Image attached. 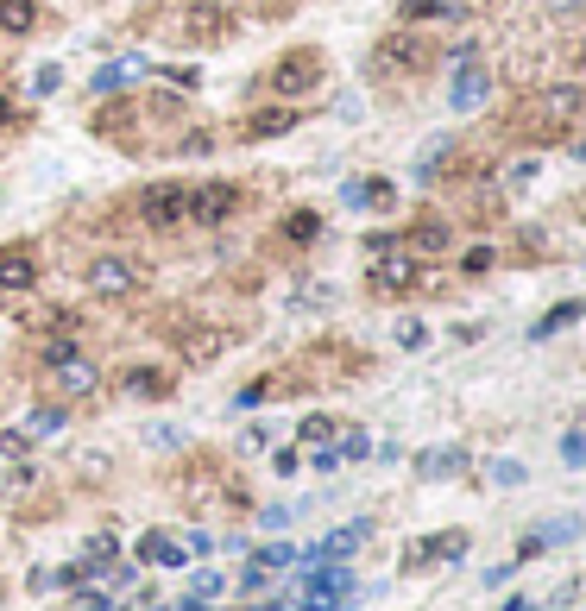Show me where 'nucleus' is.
Segmentation results:
<instances>
[{
    "instance_id": "obj_1",
    "label": "nucleus",
    "mask_w": 586,
    "mask_h": 611,
    "mask_svg": "<svg viewBox=\"0 0 586 611\" xmlns=\"http://www.w3.org/2000/svg\"><path fill=\"white\" fill-rule=\"evenodd\" d=\"M586 121V89L581 82H549V89H530L517 95L504 114H498V139L504 145H524V151H555V145H574V132Z\"/></svg>"
},
{
    "instance_id": "obj_2",
    "label": "nucleus",
    "mask_w": 586,
    "mask_h": 611,
    "mask_svg": "<svg viewBox=\"0 0 586 611\" xmlns=\"http://www.w3.org/2000/svg\"><path fill=\"white\" fill-rule=\"evenodd\" d=\"M139 25L151 38L177 44V51H215V44H227L240 32V13L227 0H170L164 13H146Z\"/></svg>"
},
{
    "instance_id": "obj_3",
    "label": "nucleus",
    "mask_w": 586,
    "mask_h": 611,
    "mask_svg": "<svg viewBox=\"0 0 586 611\" xmlns=\"http://www.w3.org/2000/svg\"><path fill=\"white\" fill-rule=\"evenodd\" d=\"M436 44L423 38V25H391L385 38H372V51H366V82H379V89H404V82H423L429 70H436Z\"/></svg>"
},
{
    "instance_id": "obj_4",
    "label": "nucleus",
    "mask_w": 586,
    "mask_h": 611,
    "mask_svg": "<svg viewBox=\"0 0 586 611\" xmlns=\"http://www.w3.org/2000/svg\"><path fill=\"white\" fill-rule=\"evenodd\" d=\"M353 378H366V354L353 347V341H315V347H303L291 366L278 372V384H284V397L291 391H328V384H353Z\"/></svg>"
},
{
    "instance_id": "obj_5",
    "label": "nucleus",
    "mask_w": 586,
    "mask_h": 611,
    "mask_svg": "<svg viewBox=\"0 0 586 611\" xmlns=\"http://www.w3.org/2000/svg\"><path fill=\"white\" fill-rule=\"evenodd\" d=\"M127 209L151 234H183L189 228V177H151L127 196Z\"/></svg>"
},
{
    "instance_id": "obj_6",
    "label": "nucleus",
    "mask_w": 586,
    "mask_h": 611,
    "mask_svg": "<svg viewBox=\"0 0 586 611\" xmlns=\"http://www.w3.org/2000/svg\"><path fill=\"white\" fill-rule=\"evenodd\" d=\"M38 360H44V384H51V397H63V403H82V397L101 391V366H95L76 341H44Z\"/></svg>"
},
{
    "instance_id": "obj_7",
    "label": "nucleus",
    "mask_w": 586,
    "mask_h": 611,
    "mask_svg": "<svg viewBox=\"0 0 586 611\" xmlns=\"http://www.w3.org/2000/svg\"><path fill=\"white\" fill-rule=\"evenodd\" d=\"M322 76H328L322 44H291L284 57H272V70H265V95H272V102H309V95L322 89Z\"/></svg>"
},
{
    "instance_id": "obj_8",
    "label": "nucleus",
    "mask_w": 586,
    "mask_h": 611,
    "mask_svg": "<svg viewBox=\"0 0 586 611\" xmlns=\"http://www.w3.org/2000/svg\"><path fill=\"white\" fill-rule=\"evenodd\" d=\"M170 486H177V498H183V504H196V510H202V504H215V498H227V504H240V510H246V486H240V480H234L215 454H189V461L177 467V480H170Z\"/></svg>"
},
{
    "instance_id": "obj_9",
    "label": "nucleus",
    "mask_w": 586,
    "mask_h": 611,
    "mask_svg": "<svg viewBox=\"0 0 586 611\" xmlns=\"http://www.w3.org/2000/svg\"><path fill=\"white\" fill-rule=\"evenodd\" d=\"M82 284H89L95 303H127V296H139L151 284V271L133 252H95V258L82 265Z\"/></svg>"
},
{
    "instance_id": "obj_10",
    "label": "nucleus",
    "mask_w": 586,
    "mask_h": 611,
    "mask_svg": "<svg viewBox=\"0 0 586 611\" xmlns=\"http://www.w3.org/2000/svg\"><path fill=\"white\" fill-rule=\"evenodd\" d=\"M95 139H108V145H120V151H146L158 121L146 114V102L139 95H114V108H95V121H89Z\"/></svg>"
},
{
    "instance_id": "obj_11",
    "label": "nucleus",
    "mask_w": 586,
    "mask_h": 611,
    "mask_svg": "<svg viewBox=\"0 0 586 611\" xmlns=\"http://www.w3.org/2000/svg\"><path fill=\"white\" fill-rule=\"evenodd\" d=\"M423 265L429 258H417V252H379V258H366V296H385V303H398V296H417V284H423Z\"/></svg>"
},
{
    "instance_id": "obj_12",
    "label": "nucleus",
    "mask_w": 586,
    "mask_h": 611,
    "mask_svg": "<svg viewBox=\"0 0 586 611\" xmlns=\"http://www.w3.org/2000/svg\"><path fill=\"white\" fill-rule=\"evenodd\" d=\"M240 209H246V183H234V177L189 183V228H227Z\"/></svg>"
},
{
    "instance_id": "obj_13",
    "label": "nucleus",
    "mask_w": 586,
    "mask_h": 611,
    "mask_svg": "<svg viewBox=\"0 0 586 611\" xmlns=\"http://www.w3.org/2000/svg\"><path fill=\"white\" fill-rule=\"evenodd\" d=\"M398 240H404V252H417V258H447V252L460 246V221L441 215V209H417Z\"/></svg>"
},
{
    "instance_id": "obj_14",
    "label": "nucleus",
    "mask_w": 586,
    "mask_h": 611,
    "mask_svg": "<svg viewBox=\"0 0 586 611\" xmlns=\"http://www.w3.org/2000/svg\"><path fill=\"white\" fill-rule=\"evenodd\" d=\"M44 277V258H38V240H6L0 246V303L13 296H32Z\"/></svg>"
},
{
    "instance_id": "obj_15",
    "label": "nucleus",
    "mask_w": 586,
    "mask_h": 611,
    "mask_svg": "<svg viewBox=\"0 0 586 611\" xmlns=\"http://www.w3.org/2000/svg\"><path fill=\"white\" fill-rule=\"evenodd\" d=\"M447 57H454V108H460V114L485 108V95H492V70L479 63V51L460 44V51H447Z\"/></svg>"
},
{
    "instance_id": "obj_16",
    "label": "nucleus",
    "mask_w": 586,
    "mask_h": 611,
    "mask_svg": "<svg viewBox=\"0 0 586 611\" xmlns=\"http://www.w3.org/2000/svg\"><path fill=\"white\" fill-rule=\"evenodd\" d=\"M234 341H240V328H227V322H196V328L177 335V354H183V366H215Z\"/></svg>"
},
{
    "instance_id": "obj_17",
    "label": "nucleus",
    "mask_w": 586,
    "mask_h": 611,
    "mask_svg": "<svg viewBox=\"0 0 586 611\" xmlns=\"http://www.w3.org/2000/svg\"><path fill=\"white\" fill-rule=\"evenodd\" d=\"M303 126V108L296 102H278V108H253L246 121L234 126V139H246V145H265V139H284Z\"/></svg>"
},
{
    "instance_id": "obj_18",
    "label": "nucleus",
    "mask_w": 586,
    "mask_h": 611,
    "mask_svg": "<svg viewBox=\"0 0 586 611\" xmlns=\"http://www.w3.org/2000/svg\"><path fill=\"white\" fill-rule=\"evenodd\" d=\"M353 593V574L341 561L328 567H309V587H303V611H341V599Z\"/></svg>"
},
{
    "instance_id": "obj_19",
    "label": "nucleus",
    "mask_w": 586,
    "mask_h": 611,
    "mask_svg": "<svg viewBox=\"0 0 586 611\" xmlns=\"http://www.w3.org/2000/svg\"><path fill=\"white\" fill-rule=\"evenodd\" d=\"M322 209H309V202H296V209H284L278 215V228H272V246H284V252H309V246L322 240Z\"/></svg>"
},
{
    "instance_id": "obj_20",
    "label": "nucleus",
    "mask_w": 586,
    "mask_h": 611,
    "mask_svg": "<svg viewBox=\"0 0 586 611\" xmlns=\"http://www.w3.org/2000/svg\"><path fill=\"white\" fill-rule=\"evenodd\" d=\"M466 548H473V536H466V529H436V536H423V542H410V548H404V574L436 567V561H454V555H466Z\"/></svg>"
},
{
    "instance_id": "obj_21",
    "label": "nucleus",
    "mask_w": 586,
    "mask_h": 611,
    "mask_svg": "<svg viewBox=\"0 0 586 611\" xmlns=\"http://www.w3.org/2000/svg\"><path fill=\"white\" fill-rule=\"evenodd\" d=\"M366 536H372V523H366V517H360V523H341V529H328L315 548H303V561H309V567L347 561V555H360V548H366Z\"/></svg>"
},
{
    "instance_id": "obj_22",
    "label": "nucleus",
    "mask_w": 586,
    "mask_h": 611,
    "mask_svg": "<svg viewBox=\"0 0 586 611\" xmlns=\"http://www.w3.org/2000/svg\"><path fill=\"white\" fill-rule=\"evenodd\" d=\"M114 391H127L139 403H164V397H177V372L170 366H127L114 378Z\"/></svg>"
},
{
    "instance_id": "obj_23",
    "label": "nucleus",
    "mask_w": 586,
    "mask_h": 611,
    "mask_svg": "<svg viewBox=\"0 0 586 611\" xmlns=\"http://www.w3.org/2000/svg\"><path fill=\"white\" fill-rule=\"evenodd\" d=\"M19 322H25V335H38V341H76V335H82V315H76V309H63V303L25 309Z\"/></svg>"
},
{
    "instance_id": "obj_24",
    "label": "nucleus",
    "mask_w": 586,
    "mask_h": 611,
    "mask_svg": "<svg viewBox=\"0 0 586 611\" xmlns=\"http://www.w3.org/2000/svg\"><path fill=\"white\" fill-rule=\"evenodd\" d=\"M574 536H581V517H555V523H543L517 542V561H536V555H549L555 542H574Z\"/></svg>"
},
{
    "instance_id": "obj_25",
    "label": "nucleus",
    "mask_w": 586,
    "mask_h": 611,
    "mask_svg": "<svg viewBox=\"0 0 586 611\" xmlns=\"http://www.w3.org/2000/svg\"><path fill=\"white\" fill-rule=\"evenodd\" d=\"M139 561H146V567H183L189 548H183L177 536H164V529H146V536H139Z\"/></svg>"
},
{
    "instance_id": "obj_26",
    "label": "nucleus",
    "mask_w": 586,
    "mask_h": 611,
    "mask_svg": "<svg viewBox=\"0 0 586 611\" xmlns=\"http://www.w3.org/2000/svg\"><path fill=\"white\" fill-rule=\"evenodd\" d=\"M347 202H360L366 215H385V209H398V183H391V177H366V183H347Z\"/></svg>"
},
{
    "instance_id": "obj_27",
    "label": "nucleus",
    "mask_w": 586,
    "mask_h": 611,
    "mask_svg": "<svg viewBox=\"0 0 586 611\" xmlns=\"http://www.w3.org/2000/svg\"><path fill=\"white\" fill-rule=\"evenodd\" d=\"M44 25V6L38 0H0V32L6 38H32Z\"/></svg>"
},
{
    "instance_id": "obj_28",
    "label": "nucleus",
    "mask_w": 586,
    "mask_h": 611,
    "mask_svg": "<svg viewBox=\"0 0 586 611\" xmlns=\"http://www.w3.org/2000/svg\"><path fill=\"white\" fill-rule=\"evenodd\" d=\"M146 70H151L146 57H120V63H101V70H95V95H120V89H127V82H139Z\"/></svg>"
},
{
    "instance_id": "obj_29",
    "label": "nucleus",
    "mask_w": 586,
    "mask_h": 611,
    "mask_svg": "<svg viewBox=\"0 0 586 611\" xmlns=\"http://www.w3.org/2000/svg\"><path fill=\"white\" fill-rule=\"evenodd\" d=\"M454 473H466V448H429V454H417V480H454Z\"/></svg>"
},
{
    "instance_id": "obj_30",
    "label": "nucleus",
    "mask_w": 586,
    "mask_h": 611,
    "mask_svg": "<svg viewBox=\"0 0 586 611\" xmlns=\"http://www.w3.org/2000/svg\"><path fill=\"white\" fill-rule=\"evenodd\" d=\"M291 561H296L291 542H265V548L253 555V567H246V587H265V574H284Z\"/></svg>"
},
{
    "instance_id": "obj_31",
    "label": "nucleus",
    "mask_w": 586,
    "mask_h": 611,
    "mask_svg": "<svg viewBox=\"0 0 586 611\" xmlns=\"http://www.w3.org/2000/svg\"><path fill=\"white\" fill-rule=\"evenodd\" d=\"M485 271H498V246H485V240L454 258V277H485Z\"/></svg>"
},
{
    "instance_id": "obj_32",
    "label": "nucleus",
    "mask_w": 586,
    "mask_h": 611,
    "mask_svg": "<svg viewBox=\"0 0 586 611\" xmlns=\"http://www.w3.org/2000/svg\"><path fill=\"white\" fill-rule=\"evenodd\" d=\"M581 315H586V303H574V296H568V303H555V309H549V315H543V322H536L530 335H536V341H549V335H562V328H574Z\"/></svg>"
},
{
    "instance_id": "obj_33",
    "label": "nucleus",
    "mask_w": 586,
    "mask_h": 611,
    "mask_svg": "<svg viewBox=\"0 0 586 611\" xmlns=\"http://www.w3.org/2000/svg\"><path fill=\"white\" fill-rule=\"evenodd\" d=\"M447 13H454L447 0H398V25H436Z\"/></svg>"
},
{
    "instance_id": "obj_34",
    "label": "nucleus",
    "mask_w": 586,
    "mask_h": 611,
    "mask_svg": "<svg viewBox=\"0 0 586 611\" xmlns=\"http://www.w3.org/2000/svg\"><path fill=\"white\" fill-rule=\"evenodd\" d=\"M57 429H63V410H57V403H38L19 435H25V441H44V435H57Z\"/></svg>"
},
{
    "instance_id": "obj_35",
    "label": "nucleus",
    "mask_w": 586,
    "mask_h": 611,
    "mask_svg": "<svg viewBox=\"0 0 586 611\" xmlns=\"http://www.w3.org/2000/svg\"><path fill=\"white\" fill-rule=\"evenodd\" d=\"M466 221H473V228H498V221H504V196H492V189L473 196V202H466Z\"/></svg>"
},
{
    "instance_id": "obj_36",
    "label": "nucleus",
    "mask_w": 586,
    "mask_h": 611,
    "mask_svg": "<svg viewBox=\"0 0 586 611\" xmlns=\"http://www.w3.org/2000/svg\"><path fill=\"white\" fill-rule=\"evenodd\" d=\"M296 441H303V448H328V441H334V416H322V410L303 416V422H296Z\"/></svg>"
},
{
    "instance_id": "obj_37",
    "label": "nucleus",
    "mask_w": 586,
    "mask_h": 611,
    "mask_svg": "<svg viewBox=\"0 0 586 611\" xmlns=\"http://www.w3.org/2000/svg\"><path fill=\"white\" fill-rule=\"evenodd\" d=\"M366 448H372L366 429H334V454H341V461H366Z\"/></svg>"
},
{
    "instance_id": "obj_38",
    "label": "nucleus",
    "mask_w": 586,
    "mask_h": 611,
    "mask_svg": "<svg viewBox=\"0 0 586 611\" xmlns=\"http://www.w3.org/2000/svg\"><path fill=\"white\" fill-rule=\"evenodd\" d=\"M19 126H32V108H19L13 95H0V132H19Z\"/></svg>"
},
{
    "instance_id": "obj_39",
    "label": "nucleus",
    "mask_w": 586,
    "mask_h": 611,
    "mask_svg": "<svg viewBox=\"0 0 586 611\" xmlns=\"http://www.w3.org/2000/svg\"><path fill=\"white\" fill-rule=\"evenodd\" d=\"M164 82H170L177 95H196V89H202V76H196L189 63H170V70H164Z\"/></svg>"
},
{
    "instance_id": "obj_40",
    "label": "nucleus",
    "mask_w": 586,
    "mask_h": 611,
    "mask_svg": "<svg viewBox=\"0 0 586 611\" xmlns=\"http://www.w3.org/2000/svg\"><path fill=\"white\" fill-rule=\"evenodd\" d=\"M398 347H410V354H417V347H429V328H423L417 315H404V322H398Z\"/></svg>"
},
{
    "instance_id": "obj_41",
    "label": "nucleus",
    "mask_w": 586,
    "mask_h": 611,
    "mask_svg": "<svg viewBox=\"0 0 586 611\" xmlns=\"http://www.w3.org/2000/svg\"><path fill=\"white\" fill-rule=\"evenodd\" d=\"M215 145H221V132H215V126H202V132H183V139H177V151H215Z\"/></svg>"
},
{
    "instance_id": "obj_42",
    "label": "nucleus",
    "mask_w": 586,
    "mask_h": 611,
    "mask_svg": "<svg viewBox=\"0 0 586 611\" xmlns=\"http://www.w3.org/2000/svg\"><path fill=\"white\" fill-rule=\"evenodd\" d=\"M221 587H227V580L202 567V574H196V587H189V599H202V606H208V599H221Z\"/></svg>"
},
{
    "instance_id": "obj_43",
    "label": "nucleus",
    "mask_w": 586,
    "mask_h": 611,
    "mask_svg": "<svg viewBox=\"0 0 586 611\" xmlns=\"http://www.w3.org/2000/svg\"><path fill=\"white\" fill-rule=\"evenodd\" d=\"M562 461H568V467H586V435H581V429L562 435Z\"/></svg>"
},
{
    "instance_id": "obj_44",
    "label": "nucleus",
    "mask_w": 586,
    "mask_h": 611,
    "mask_svg": "<svg viewBox=\"0 0 586 611\" xmlns=\"http://www.w3.org/2000/svg\"><path fill=\"white\" fill-rule=\"evenodd\" d=\"M398 234H366V240H360V252H366V258H379V252H398Z\"/></svg>"
},
{
    "instance_id": "obj_45",
    "label": "nucleus",
    "mask_w": 586,
    "mask_h": 611,
    "mask_svg": "<svg viewBox=\"0 0 586 611\" xmlns=\"http://www.w3.org/2000/svg\"><path fill=\"white\" fill-rule=\"evenodd\" d=\"M57 82H63V70H57V63H44V70H38V76H32V89H38V95H51V89H57Z\"/></svg>"
},
{
    "instance_id": "obj_46",
    "label": "nucleus",
    "mask_w": 586,
    "mask_h": 611,
    "mask_svg": "<svg viewBox=\"0 0 586 611\" xmlns=\"http://www.w3.org/2000/svg\"><path fill=\"white\" fill-rule=\"evenodd\" d=\"M549 6H555V13H574V6H581V0H549Z\"/></svg>"
}]
</instances>
